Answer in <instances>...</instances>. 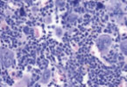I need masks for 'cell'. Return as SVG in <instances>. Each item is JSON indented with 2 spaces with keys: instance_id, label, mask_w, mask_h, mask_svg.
<instances>
[{
  "instance_id": "1",
  "label": "cell",
  "mask_w": 127,
  "mask_h": 87,
  "mask_svg": "<svg viewBox=\"0 0 127 87\" xmlns=\"http://www.w3.org/2000/svg\"><path fill=\"white\" fill-rule=\"evenodd\" d=\"M44 77H45V79H44V81L47 82V79L49 78V77H50V73H49V71H46V73H44Z\"/></svg>"
}]
</instances>
